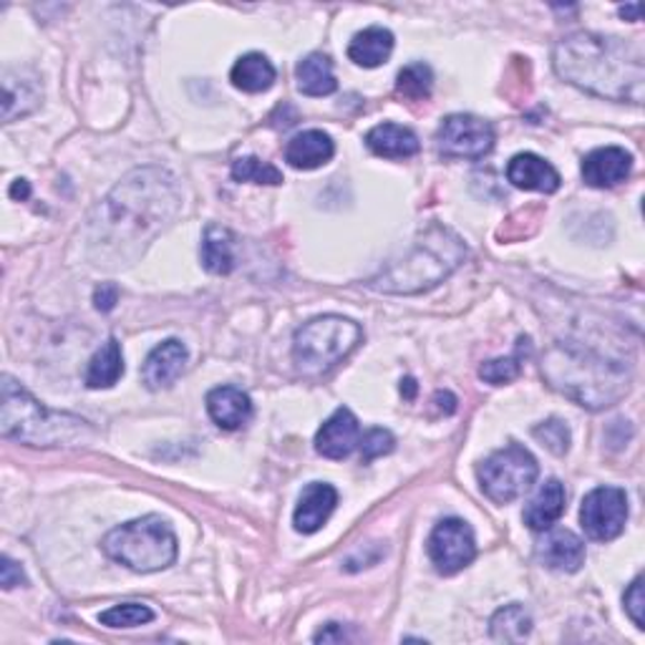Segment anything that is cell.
Masks as SVG:
<instances>
[{
	"label": "cell",
	"instance_id": "cell-37",
	"mask_svg": "<svg viewBox=\"0 0 645 645\" xmlns=\"http://www.w3.org/2000/svg\"><path fill=\"white\" fill-rule=\"evenodd\" d=\"M0 582H3L6 590H13L21 585V582H25L21 565L11 558H3V565H0Z\"/></svg>",
	"mask_w": 645,
	"mask_h": 645
},
{
	"label": "cell",
	"instance_id": "cell-39",
	"mask_svg": "<svg viewBox=\"0 0 645 645\" xmlns=\"http://www.w3.org/2000/svg\"><path fill=\"white\" fill-rule=\"evenodd\" d=\"M437 404H439V409L447 411V413H454L456 411V399L449 391H444V394L439 391L437 394Z\"/></svg>",
	"mask_w": 645,
	"mask_h": 645
},
{
	"label": "cell",
	"instance_id": "cell-17",
	"mask_svg": "<svg viewBox=\"0 0 645 645\" xmlns=\"http://www.w3.org/2000/svg\"><path fill=\"white\" fill-rule=\"evenodd\" d=\"M507 180L515 184L517 190L542 194L558 192L562 182L558 170H555L550 162H545L542 157L529 152L512 157V162L507 164Z\"/></svg>",
	"mask_w": 645,
	"mask_h": 645
},
{
	"label": "cell",
	"instance_id": "cell-26",
	"mask_svg": "<svg viewBox=\"0 0 645 645\" xmlns=\"http://www.w3.org/2000/svg\"><path fill=\"white\" fill-rule=\"evenodd\" d=\"M123 376V356L117 338H109L94 353L86 368L88 388H111Z\"/></svg>",
	"mask_w": 645,
	"mask_h": 645
},
{
	"label": "cell",
	"instance_id": "cell-5",
	"mask_svg": "<svg viewBox=\"0 0 645 645\" xmlns=\"http://www.w3.org/2000/svg\"><path fill=\"white\" fill-rule=\"evenodd\" d=\"M542 374L552 388L585 409H605L623 399L631 388L625 368L608 364L605 358L572 348H552L547 353Z\"/></svg>",
	"mask_w": 645,
	"mask_h": 645
},
{
	"label": "cell",
	"instance_id": "cell-28",
	"mask_svg": "<svg viewBox=\"0 0 645 645\" xmlns=\"http://www.w3.org/2000/svg\"><path fill=\"white\" fill-rule=\"evenodd\" d=\"M529 631H533V617H529V613L519 603L505 605L502 611L494 613L490 621L492 638L502 643L525 641Z\"/></svg>",
	"mask_w": 645,
	"mask_h": 645
},
{
	"label": "cell",
	"instance_id": "cell-1",
	"mask_svg": "<svg viewBox=\"0 0 645 645\" xmlns=\"http://www.w3.org/2000/svg\"><path fill=\"white\" fill-rule=\"evenodd\" d=\"M180 192L170 174L157 166L131 172L109 192L88 219V250L96 265L127 268L172 223Z\"/></svg>",
	"mask_w": 645,
	"mask_h": 645
},
{
	"label": "cell",
	"instance_id": "cell-24",
	"mask_svg": "<svg viewBox=\"0 0 645 645\" xmlns=\"http://www.w3.org/2000/svg\"><path fill=\"white\" fill-rule=\"evenodd\" d=\"M391 51H394V33L388 29H381V25H370V29L353 35V41L348 46V58L356 66L378 68L381 64H386L388 56H391Z\"/></svg>",
	"mask_w": 645,
	"mask_h": 645
},
{
	"label": "cell",
	"instance_id": "cell-10",
	"mask_svg": "<svg viewBox=\"0 0 645 645\" xmlns=\"http://www.w3.org/2000/svg\"><path fill=\"white\" fill-rule=\"evenodd\" d=\"M494 129L490 121L472 114H452L437 131V149L454 159H482L492 152Z\"/></svg>",
	"mask_w": 645,
	"mask_h": 645
},
{
	"label": "cell",
	"instance_id": "cell-33",
	"mask_svg": "<svg viewBox=\"0 0 645 645\" xmlns=\"http://www.w3.org/2000/svg\"><path fill=\"white\" fill-rule=\"evenodd\" d=\"M533 437L558 456H562L570 449V429H568V423L560 419L542 421L540 427L533 429Z\"/></svg>",
	"mask_w": 645,
	"mask_h": 645
},
{
	"label": "cell",
	"instance_id": "cell-25",
	"mask_svg": "<svg viewBox=\"0 0 645 645\" xmlns=\"http://www.w3.org/2000/svg\"><path fill=\"white\" fill-rule=\"evenodd\" d=\"M295 78L300 94L305 96H331L338 88L331 58L323 53H311L300 61L295 66Z\"/></svg>",
	"mask_w": 645,
	"mask_h": 645
},
{
	"label": "cell",
	"instance_id": "cell-18",
	"mask_svg": "<svg viewBox=\"0 0 645 645\" xmlns=\"http://www.w3.org/2000/svg\"><path fill=\"white\" fill-rule=\"evenodd\" d=\"M207 413L219 429L235 431L252 417L250 396L235 386H219L207 394Z\"/></svg>",
	"mask_w": 645,
	"mask_h": 645
},
{
	"label": "cell",
	"instance_id": "cell-4",
	"mask_svg": "<svg viewBox=\"0 0 645 645\" xmlns=\"http://www.w3.org/2000/svg\"><path fill=\"white\" fill-rule=\"evenodd\" d=\"M0 431L6 439H15L29 447H76L94 437L92 423L86 419L76 417V413L46 409L11 376L3 378Z\"/></svg>",
	"mask_w": 645,
	"mask_h": 645
},
{
	"label": "cell",
	"instance_id": "cell-21",
	"mask_svg": "<svg viewBox=\"0 0 645 645\" xmlns=\"http://www.w3.org/2000/svg\"><path fill=\"white\" fill-rule=\"evenodd\" d=\"M565 502H568V494L562 484L558 480H547L525 507V525L535 533H545L562 517Z\"/></svg>",
	"mask_w": 645,
	"mask_h": 645
},
{
	"label": "cell",
	"instance_id": "cell-2",
	"mask_svg": "<svg viewBox=\"0 0 645 645\" xmlns=\"http://www.w3.org/2000/svg\"><path fill=\"white\" fill-rule=\"evenodd\" d=\"M552 66L565 82L611 101L643 104L645 64L641 49L598 33H572L558 41Z\"/></svg>",
	"mask_w": 645,
	"mask_h": 645
},
{
	"label": "cell",
	"instance_id": "cell-34",
	"mask_svg": "<svg viewBox=\"0 0 645 645\" xmlns=\"http://www.w3.org/2000/svg\"><path fill=\"white\" fill-rule=\"evenodd\" d=\"M358 447H361V454H364V462L370 464L378 456L391 454L396 447V439L388 429H368L366 434L361 437Z\"/></svg>",
	"mask_w": 645,
	"mask_h": 645
},
{
	"label": "cell",
	"instance_id": "cell-41",
	"mask_svg": "<svg viewBox=\"0 0 645 645\" xmlns=\"http://www.w3.org/2000/svg\"><path fill=\"white\" fill-rule=\"evenodd\" d=\"M621 15H623V18H631L633 23H638V21H641V3L623 6V8H621Z\"/></svg>",
	"mask_w": 645,
	"mask_h": 645
},
{
	"label": "cell",
	"instance_id": "cell-16",
	"mask_svg": "<svg viewBox=\"0 0 645 645\" xmlns=\"http://www.w3.org/2000/svg\"><path fill=\"white\" fill-rule=\"evenodd\" d=\"M184 366H187V348L182 341L170 338L149 353L141 376L152 391H159V388H170L182 376Z\"/></svg>",
	"mask_w": 645,
	"mask_h": 645
},
{
	"label": "cell",
	"instance_id": "cell-35",
	"mask_svg": "<svg viewBox=\"0 0 645 645\" xmlns=\"http://www.w3.org/2000/svg\"><path fill=\"white\" fill-rule=\"evenodd\" d=\"M625 613L631 615L635 628H645V595H643V576L633 580V585L625 593Z\"/></svg>",
	"mask_w": 645,
	"mask_h": 645
},
{
	"label": "cell",
	"instance_id": "cell-42",
	"mask_svg": "<svg viewBox=\"0 0 645 645\" xmlns=\"http://www.w3.org/2000/svg\"><path fill=\"white\" fill-rule=\"evenodd\" d=\"M401 394H406V399H413V394H417V384H413V378L401 381Z\"/></svg>",
	"mask_w": 645,
	"mask_h": 645
},
{
	"label": "cell",
	"instance_id": "cell-13",
	"mask_svg": "<svg viewBox=\"0 0 645 645\" xmlns=\"http://www.w3.org/2000/svg\"><path fill=\"white\" fill-rule=\"evenodd\" d=\"M633 157L621 147H603L582 159V180L588 187L611 190L628 180Z\"/></svg>",
	"mask_w": 645,
	"mask_h": 645
},
{
	"label": "cell",
	"instance_id": "cell-19",
	"mask_svg": "<svg viewBox=\"0 0 645 645\" xmlns=\"http://www.w3.org/2000/svg\"><path fill=\"white\" fill-rule=\"evenodd\" d=\"M335 154L333 139L321 129L300 131L286 147V162L295 170H318V166L329 164Z\"/></svg>",
	"mask_w": 645,
	"mask_h": 645
},
{
	"label": "cell",
	"instance_id": "cell-14",
	"mask_svg": "<svg viewBox=\"0 0 645 645\" xmlns=\"http://www.w3.org/2000/svg\"><path fill=\"white\" fill-rule=\"evenodd\" d=\"M545 537L537 542V558L545 568L558 572H578L585 565V542L570 529H545Z\"/></svg>",
	"mask_w": 645,
	"mask_h": 645
},
{
	"label": "cell",
	"instance_id": "cell-9",
	"mask_svg": "<svg viewBox=\"0 0 645 645\" xmlns=\"http://www.w3.org/2000/svg\"><path fill=\"white\" fill-rule=\"evenodd\" d=\"M580 523L590 540L611 542L628 523V497L617 487H598L582 499Z\"/></svg>",
	"mask_w": 645,
	"mask_h": 645
},
{
	"label": "cell",
	"instance_id": "cell-3",
	"mask_svg": "<svg viewBox=\"0 0 645 645\" xmlns=\"http://www.w3.org/2000/svg\"><path fill=\"white\" fill-rule=\"evenodd\" d=\"M466 245L462 237L454 235L447 227H431L419 237L409 255L388 265L376 278L368 280V286L378 293L411 295L439 286L464 262Z\"/></svg>",
	"mask_w": 645,
	"mask_h": 645
},
{
	"label": "cell",
	"instance_id": "cell-27",
	"mask_svg": "<svg viewBox=\"0 0 645 645\" xmlns=\"http://www.w3.org/2000/svg\"><path fill=\"white\" fill-rule=\"evenodd\" d=\"M202 265L212 276H227L235 268V243L229 229L209 225L202 240Z\"/></svg>",
	"mask_w": 645,
	"mask_h": 645
},
{
	"label": "cell",
	"instance_id": "cell-20",
	"mask_svg": "<svg viewBox=\"0 0 645 645\" xmlns=\"http://www.w3.org/2000/svg\"><path fill=\"white\" fill-rule=\"evenodd\" d=\"M41 104L39 78H25V71H6L3 76V119L11 123L15 117H25Z\"/></svg>",
	"mask_w": 645,
	"mask_h": 645
},
{
	"label": "cell",
	"instance_id": "cell-8",
	"mask_svg": "<svg viewBox=\"0 0 645 645\" xmlns=\"http://www.w3.org/2000/svg\"><path fill=\"white\" fill-rule=\"evenodd\" d=\"M537 474H540L537 459L519 444L499 449V452L484 459L480 470H476L480 487L494 505H509V502L523 497L535 484Z\"/></svg>",
	"mask_w": 645,
	"mask_h": 645
},
{
	"label": "cell",
	"instance_id": "cell-31",
	"mask_svg": "<svg viewBox=\"0 0 645 645\" xmlns=\"http://www.w3.org/2000/svg\"><path fill=\"white\" fill-rule=\"evenodd\" d=\"M99 621L106 628H137V625L152 623L154 611L141 603H121L109 608V611H104L99 615Z\"/></svg>",
	"mask_w": 645,
	"mask_h": 645
},
{
	"label": "cell",
	"instance_id": "cell-30",
	"mask_svg": "<svg viewBox=\"0 0 645 645\" xmlns=\"http://www.w3.org/2000/svg\"><path fill=\"white\" fill-rule=\"evenodd\" d=\"M434 86V74L427 64H409L399 71L396 78V92L409 101H427Z\"/></svg>",
	"mask_w": 645,
	"mask_h": 645
},
{
	"label": "cell",
	"instance_id": "cell-7",
	"mask_svg": "<svg viewBox=\"0 0 645 645\" xmlns=\"http://www.w3.org/2000/svg\"><path fill=\"white\" fill-rule=\"evenodd\" d=\"M361 325L343 315H321L295 333L293 361L303 376H323L361 343Z\"/></svg>",
	"mask_w": 645,
	"mask_h": 645
},
{
	"label": "cell",
	"instance_id": "cell-29",
	"mask_svg": "<svg viewBox=\"0 0 645 645\" xmlns=\"http://www.w3.org/2000/svg\"><path fill=\"white\" fill-rule=\"evenodd\" d=\"M517 343L519 346L515 353H512V356L487 361V364L480 368L482 381H487L492 386H502V384L515 381V378L523 374V364H525V353L529 351V341L519 338Z\"/></svg>",
	"mask_w": 645,
	"mask_h": 645
},
{
	"label": "cell",
	"instance_id": "cell-11",
	"mask_svg": "<svg viewBox=\"0 0 645 645\" xmlns=\"http://www.w3.org/2000/svg\"><path fill=\"white\" fill-rule=\"evenodd\" d=\"M429 558L441 576H456L476 558V540L464 519H441L427 542Z\"/></svg>",
	"mask_w": 645,
	"mask_h": 645
},
{
	"label": "cell",
	"instance_id": "cell-32",
	"mask_svg": "<svg viewBox=\"0 0 645 645\" xmlns=\"http://www.w3.org/2000/svg\"><path fill=\"white\" fill-rule=\"evenodd\" d=\"M233 176L237 182L252 184H282V172L270 162H262L258 157H240L233 162Z\"/></svg>",
	"mask_w": 645,
	"mask_h": 645
},
{
	"label": "cell",
	"instance_id": "cell-15",
	"mask_svg": "<svg viewBox=\"0 0 645 645\" xmlns=\"http://www.w3.org/2000/svg\"><path fill=\"white\" fill-rule=\"evenodd\" d=\"M335 505H338V492H335L331 484H325V482L308 484L303 494H300L295 515H293V525L298 533H303V535L318 533V529L329 523Z\"/></svg>",
	"mask_w": 645,
	"mask_h": 645
},
{
	"label": "cell",
	"instance_id": "cell-36",
	"mask_svg": "<svg viewBox=\"0 0 645 645\" xmlns=\"http://www.w3.org/2000/svg\"><path fill=\"white\" fill-rule=\"evenodd\" d=\"M94 303L104 313L114 311V305L119 303V288L111 286V282H101V286L94 290Z\"/></svg>",
	"mask_w": 645,
	"mask_h": 645
},
{
	"label": "cell",
	"instance_id": "cell-12",
	"mask_svg": "<svg viewBox=\"0 0 645 645\" xmlns=\"http://www.w3.org/2000/svg\"><path fill=\"white\" fill-rule=\"evenodd\" d=\"M361 441V427L353 411L341 406L333 411L331 419L318 429L315 434V452L325 459H346Z\"/></svg>",
	"mask_w": 645,
	"mask_h": 645
},
{
	"label": "cell",
	"instance_id": "cell-23",
	"mask_svg": "<svg viewBox=\"0 0 645 645\" xmlns=\"http://www.w3.org/2000/svg\"><path fill=\"white\" fill-rule=\"evenodd\" d=\"M366 147L370 152L386 159H406L419 152V137L399 123H378L366 135Z\"/></svg>",
	"mask_w": 645,
	"mask_h": 645
},
{
	"label": "cell",
	"instance_id": "cell-6",
	"mask_svg": "<svg viewBox=\"0 0 645 645\" xmlns=\"http://www.w3.org/2000/svg\"><path fill=\"white\" fill-rule=\"evenodd\" d=\"M104 552L114 562L135 572H157L170 568L176 560V535L166 519L147 515L135 523L114 527L104 537Z\"/></svg>",
	"mask_w": 645,
	"mask_h": 645
},
{
	"label": "cell",
	"instance_id": "cell-22",
	"mask_svg": "<svg viewBox=\"0 0 645 645\" xmlns=\"http://www.w3.org/2000/svg\"><path fill=\"white\" fill-rule=\"evenodd\" d=\"M278 71L270 64V58L265 53H245L235 61L233 71H229V82L235 88H240L245 94H262L276 84Z\"/></svg>",
	"mask_w": 645,
	"mask_h": 645
},
{
	"label": "cell",
	"instance_id": "cell-40",
	"mask_svg": "<svg viewBox=\"0 0 645 645\" xmlns=\"http://www.w3.org/2000/svg\"><path fill=\"white\" fill-rule=\"evenodd\" d=\"M29 194H31V184L25 182V180H15L13 182V187H11V197L13 200H29Z\"/></svg>",
	"mask_w": 645,
	"mask_h": 645
},
{
	"label": "cell",
	"instance_id": "cell-38",
	"mask_svg": "<svg viewBox=\"0 0 645 645\" xmlns=\"http://www.w3.org/2000/svg\"><path fill=\"white\" fill-rule=\"evenodd\" d=\"M313 641L315 643H341V641H346V631H343L338 623H329V628L315 633Z\"/></svg>",
	"mask_w": 645,
	"mask_h": 645
}]
</instances>
